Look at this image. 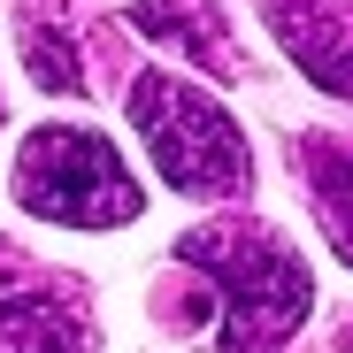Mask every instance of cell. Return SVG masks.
<instances>
[{"instance_id": "1", "label": "cell", "mask_w": 353, "mask_h": 353, "mask_svg": "<svg viewBox=\"0 0 353 353\" xmlns=\"http://www.w3.org/2000/svg\"><path fill=\"white\" fill-rule=\"evenodd\" d=\"M176 269L192 276L185 315L215 353H276L307 323V269L276 230L261 223H208L192 239H176Z\"/></svg>"}, {"instance_id": "2", "label": "cell", "mask_w": 353, "mask_h": 353, "mask_svg": "<svg viewBox=\"0 0 353 353\" xmlns=\"http://www.w3.org/2000/svg\"><path fill=\"white\" fill-rule=\"evenodd\" d=\"M131 123L154 154V169L169 176L176 192H192V200H230V192H246V139L239 123L223 115L215 92L185 85V77H161V70H139L131 77Z\"/></svg>"}, {"instance_id": "3", "label": "cell", "mask_w": 353, "mask_h": 353, "mask_svg": "<svg viewBox=\"0 0 353 353\" xmlns=\"http://www.w3.org/2000/svg\"><path fill=\"white\" fill-rule=\"evenodd\" d=\"M16 200L46 223H70V230H123L139 215V185L115 161V146L100 131H70V123H46L23 139Z\"/></svg>"}, {"instance_id": "4", "label": "cell", "mask_w": 353, "mask_h": 353, "mask_svg": "<svg viewBox=\"0 0 353 353\" xmlns=\"http://www.w3.org/2000/svg\"><path fill=\"white\" fill-rule=\"evenodd\" d=\"M0 353H92L85 284L0 246Z\"/></svg>"}, {"instance_id": "5", "label": "cell", "mask_w": 353, "mask_h": 353, "mask_svg": "<svg viewBox=\"0 0 353 353\" xmlns=\"http://www.w3.org/2000/svg\"><path fill=\"white\" fill-rule=\"evenodd\" d=\"M284 54L315 77V92H345V0H261Z\"/></svg>"}, {"instance_id": "6", "label": "cell", "mask_w": 353, "mask_h": 353, "mask_svg": "<svg viewBox=\"0 0 353 353\" xmlns=\"http://www.w3.org/2000/svg\"><path fill=\"white\" fill-rule=\"evenodd\" d=\"M131 31L139 39H161V46H185L192 62L215 70V77H239L246 70V54L223 39L215 0H131Z\"/></svg>"}, {"instance_id": "7", "label": "cell", "mask_w": 353, "mask_h": 353, "mask_svg": "<svg viewBox=\"0 0 353 353\" xmlns=\"http://www.w3.org/2000/svg\"><path fill=\"white\" fill-rule=\"evenodd\" d=\"M23 62L46 92H77L85 85V62H77V39L62 16H46V0H31L23 8Z\"/></svg>"}, {"instance_id": "8", "label": "cell", "mask_w": 353, "mask_h": 353, "mask_svg": "<svg viewBox=\"0 0 353 353\" xmlns=\"http://www.w3.org/2000/svg\"><path fill=\"white\" fill-rule=\"evenodd\" d=\"M292 169L315 176L323 230H330V246L345 254V146H338V139H300V146H292Z\"/></svg>"}]
</instances>
